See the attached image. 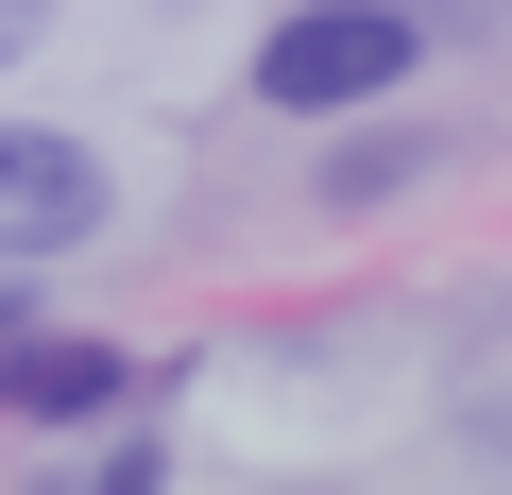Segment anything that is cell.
Wrapping results in <instances>:
<instances>
[{
  "instance_id": "7a4b0ae2",
  "label": "cell",
  "mask_w": 512,
  "mask_h": 495,
  "mask_svg": "<svg viewBox=\"0 0 512 495\" xmlns=\"http://www.w3.org/2000/svg\"><path fill=\"white\" fill-rule=\"evenodd\" d=\"M103 154L52 137V120H0V274H35V257H86L103 239Z\"/></svg>"
},
{
  "instance_id": "6da1fadb",
  "label": "cell",
  "mask_w": 512,
  "mask_h": 495,
  "mask_svg": "<svg viewBox=\"0 0 512 495\" xmlns=\"http://www.w3.org/2000/svg\"><path fill=\"white\" fill-rule=\"evenodd\" d=\"M410 69H427L410 0H291V18L256 35V103H274V120H342V103H376Z\"/></svg>"
},
{
  "instance_id": "277c9868",
  "label": "cell",
  "mask_w": 512,
  "mask_h": 495,
  "mask_svg": "<svg viewBox=\"0 0 512 495\" xmlns=\"http://www.w3.org/2000/svg\"><path fill=\"white\" fill-rule=\"evenodd\" d=\"M410 171H427V154H410V137H342V154H325V205H393V188H410Z\"/></svg>"
},
{
  "instance_id": "5b68a950",
  "label": "cell",
  "mask_w": 512,
  "mask_h": 495,
  "mask_svg": "<svg viewBox=\"0 0 512 495\" xmlns=\"http://www.w3.org/2000/svg\"><path fill=\"white\" fill-rule=\"evenodd\" d=\"M52 18H69V0H0V69H18V52H35Z\"/></svg>"
},
{
  "instance_id": "3957f363",
  "label": "cell",
  "mask_w": 512,
  "mask_h": 495,
  "mask_svg": "<svg viewBox=\"0 0 512 495\" xmlns=\"http://www.w3.org/2000/svg\"><path fill=\"white\" fill-rule=\"evenodd\" d=\"M0 410H18V427H86V410H120V359L103 342H0Z\"/></svg>"
}]
</instances>
